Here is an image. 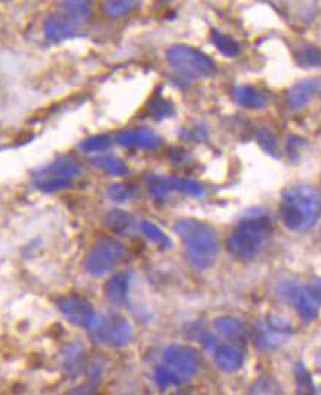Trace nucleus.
Returning <instances> with one entry per match:
<instances>
[{
    "mask_svg": "<svg viewBox=\"0 0 321 395\" xmlns=\"http://www.w3.org/2000/svg\"><path fill=\"white\" fill-rule=\"evenodd\" d=\"M280 217L289 230L304 233L321 217V196L310 185H295L283 192Z\"/></svg>",
    "mask_w": 321,
    "mask_h": 395,
    "instance_id": "1",
    "label": "nucleus"
},
{
    "mask_svg": "<svg viewBox=\"0 0 321 395\" xmlns=\"http://www.w3.org/2000/svg\"><path fill=\"white\" fill-rule=\"evenodd\" d=\"M174 232L184 245L189 262L196 270H208L216 264L220 245L211 226L195 219H182L175 223Z\"/></svg>",
    "mask_w": 321,
    "mask_h": 395,
    "instance_id": "2",
    "label": "nucleus"
},
{
    "mask_svg": "<svg viewBox=\"0 0 321 395\" xmlns=\"http://www.w3.org/2000/svg\"><path fill=\"white\" fill-rule=\"evenodd\" d=\"M271 235V221L266 215H251L237 224L227 241L229 253L242 261H251L259 255Z\"/></svg>",
    "mask_w": 321,
    "mask_h": 395,
    "instance_id": "3",
    "label": "nucleus"
},
{
    "mask_svg": "<svg viewBox=\"0 0 321 395\" xmlns=\"http://www.w3.org/2000/svg\"><path fill=\"white\" fill-rule=\"evenodd\" d=\"M166 61L175 74L184 80L207 78L216 74L217 67L202 51L189 44H174L166 51Z\"/></svg>",
    "mask_w": 321,
    "mask_h": 395,
    "instance_id": "4",
    "label": "nucleus"
},
{
    "mask_svg": "<svg viewBox=\"0 0 321 395\" xmlns=\"http://www.w3.org/2000/svg\"><path fill=\"white\" fill-rule=\"evenodd\" d=\"M80 171V164L73 157H59L35 170L33 183L42 192H55L73 185Z\"/></svg>",
    "mask_w": 321,
    "mask_h": 395,
    "instance_id": "5",
    "label": "nucleus"
},
{
    "mask_svg": "<svg viewBox=\"0 0 321 395\" xmlns=\"http://www.w3.org/2000/svg\"><path fill=\"white\" fill-rule=\"evenodd\" d=\"M89 332L92 338L98 344L115 346V348H121V346L128 345L135 337L130 321L125 317L115 313L96 316L92 326L89 328Z\"/></svg>",
    "mask_w": 321,
    "mask_h": 395,
    "instance_id": "6",
    "label": "nucleus"
},
{
    "mask_svg": "<svg viewBox=\"0 0 321 395\" xmlns=\"http://www.w3.org/2000/svg\"><path fill=\"white\" fill-rule=\"evenodd\" d=\"M162 366L168 370L173 385H183L199 372L200 360L198 353L186 345H171L165 348Z\"/></svg>",
    "mask_w": 321,
    "mask_h": 395,
    "instance_id": "7",
    "label": "nucleus"
},
{
    "mask_svg": "<svg viewBox=\"0 0 321 395\" xmlns=\"http://www.w3.org/2000/svg\"><path fill=\"white\" fill-rule=\"evenodd\" d=\"M124 245L114 237H103L94 244L86 258V270L92 276H103L124 257Z\"/></svg>",
    "mask_w": 321,
    "mask_h": 395,
    "instance_id": "8",
    "label": "nucleus"
},
{
    "mask_svg": "<svg viewBox=\"0 0 321 395\" xmlns=\"http://www.w3.org/2000/svg\"><path fill=\"white\" fill-rule=\"evenodd\" d=\"M149 194L159 202H164L173 192H182L189 196H204L205 189L200 183L171 176H150L148 178Z\"/></svg>",
    "mask_w": 321,
    "mask_h": 395,
    "instance_id": "9",
    "label": "nucleus"
},
{
    "mask_svg": "<svg viewBox=\"0 0 321 395\" xmlns=\"http://www.w3.org/2000/svg\"><path fill=\"white\" fill-rule=\"evenodd\" d=\"M58 307L69 323H73V325L80 328H85L87 330L98 316L94 313L93 305L87 301V299L76 295L61 298L58 301Z\"/></svg>",
    "mask_w": 321,
    "mask_h": 395,
    "instance_id": "10",
    "label": "nucleus"
},
{
    "mask_svg": "<svg viewBox=\"0 0 321 395\" xmlns=\"http://www.w3.org/2000/svg\"><path fill=\"white\" fill-rule=\"evenodd\" d=\"M116 142L124 148L130 149H141V151H150L157 149L162 145V139L155 131L148 127H136L128 128L118 133Z\"/></svg>",
    "mask_w": 321,
    "mask_h": 395,
    "instance_id": "11",
    "label": "nucleus"
},
{
    "mask_svg": "<svg viewBox=\"0 0 321 395\" xmlns=\"http://www.w3.org/2000/svg\"><path fill=\"white\" fill-rule=\"evenodd\" d=\"M81 28L83 27L77 26L76 22L67 19L58 12H53L44 22V35L51 43H62L68 39L77 37L81 33Z\"/></svg>",
    "mask_w": 321,
    "mask_h": 395,
    "instance_id": "12",
    "label": "nucleus"
},
{
    "mask_svg": "<svg viewBox=\"0 0 321 395\" xmlns=\"http://www.w3.org/2000/svg\"><path fill=\"white\" fill-rule=\"evenodd\" d=\"M292 304H295L296 310L304 321H313L317 319L321 308V295L310 283L308 286H300Z\"/></svg>",
    "mask_w": 321,
    "mask_h": 395,
    "instance_id": "13",
    "label": "nucleus"
},
{
    "mask_svg": "<svg viewBox=\"0 0 321 395\" xmlns=\"http://www.w3.org/2000/svg\"><path fill=\"white\" fill-rule=\"evenodd\" d=\"M132 279L133 274L130 271H121L114 274V276L103 286L105 298L114 305H125L128 303Z\"/></svg>",
    "mask_w": 321,
    "mask_h": 395,
    "instance_id": "14",
    "label": "nucleus"
},
{
    "mask_svg": "<svg viewBox=\"0 0 321 395\" xmlns=\"http://www.w3.org/2000/svg\"><path fill=\"white\" fill-rule=\"evenodd\" d=\"M320 87V83L317 78H305L300 83H296L295 86L288 92L286 102L290 111H301L308 105L314 94L317 93Z\"/></svg>",
    "mask_w": 321,
    "mask_h": 395,
    "instance_id": "15",
    "label": "nucleus"
},
{
    "mask_svg": "<svg viewBox=\"0 0 321 395\" xmlns=\"http://www.w3.org/2000/svg\"><path fill=\"white\" fill-rule=\"evenodd\" d=\"M232 96L237 105L246 108V110H263L268 103L267 94L263 90L248 85L234 86Z\"/></svg>",
    "mask_w": 321,
    "mask_h": 395,
    "instance_id": "16",
    "label": "nucleus"
},
{
    "mask_svg": "<svg viewBox=\"0 0 321 395\" xmlns=\"http://www.w3.org/2000/svg\"><path fill=\"white\" fill-rule=\"evenodd\" d=\"M56 12L85 27L93 14V5L92 0H61Z\"/></svg>",
    "mask_w": 321,
    "mask_h": 395,
    "instance_id": "17",
    "label": "nucleus"
},
{
    "mask_svg": "<svg viewBox=\"0 0 321 395\" xmlns=\"http://www.w3.org/2000/svg\"><path fill=\"white\" fill-rule=\"evenodd\" d=\"M214 358H216V364L223 372H236L237 369H241L245 362V354L239 348V346L225 344L218 345V348L214 351Z\"/></svg>",
    "mask_w": 321,
    "mask_h": 395,
    "instance_id": "18",
    "label": "nucleus"
},
{
    "mask_svg": "<svg viewBox=\"0 0 321 395\" xmlns=\"http://www.w3.org/2000/svg\"><path fill=\"white\" fill-rule=\"evenodd\" d=\"M254 339L259 350L270 351V350H276L277 346L284 344V341L288 339V335L276 332L275 329H271L267 323H264V325L263 323H258L255 326Z\"/></svg>",
    "mask_w": 321,
    "mask_h": 395,
    "instance_id": "19",
    "label": "nucleus"
},
{
    "mask_svg": "<svg viewBox=\"0 0 321 395\" xmlns=\"http://www.w3.org/2000/svg\"><path fill=\"white\" fill-rule=\"evenodd\" d=\"M86 353L78 344H69L64 350V367L71 376H80L86 369Z\"/></svg>",
    "mask_w": 321,
    "mask_h": 395,
    "instance_id": "20",
    "label": "nucleus"
},
{
    "mask_svg": "<svg viewBox=\"0 0 321 395\" xmlns=\"http://www.w3.org/2000/svg\"><path fill=\"white\" fill-rule=\"evenodd\" d=\"M214 325H216L218 333H221L224 338L232 341H243L248 335L246 326L236 317H229V316L218 317Z\"/></svg>",
    "mask_w": 321,
    "mask_h": 395,
    "instance_id": "21",
    "label": "nucleus"
},
{
    "mask_svg": "<svg viewBox=\"0 0 321 395\" xmlns=\"http://www.w3.org/2000/svg\"><path fill=\"white\" fill-rule=\"evenodd\" d=\"M105 224L114 233L123 235V233H127L128 230L133 229L135 217L132 214H128L127 211L112 210L105 215Z\"/></svg>",
    "mask_w": 321,
    "mask_h": 395,
    "instance_id": "22",
    "label": "nucleus"
},
{
    "mask_svg": "<svg viewBox=\"0 0 321 395\" xmlns=\"http://www.w3.org/2000/svg\"><path fill=\"white\" fill-rule=\"evenodd\" d=\"M92 164L110 176L121 177L128 173L125 162L120 158L114 157V155H106V153L96 155V157L92 158Z\"/></svg>",
    "mask_w": 321,
    "mask_h": 395,
    "instance_id": "23",
    "label": "nucleus"
},
{
    "mask_svg": "<svg viewBox=\"0 0 321 395\" xmlns=\"http://www.w3.org/2000/svg\"><path fill=\"white\" fill-rule=\"evenodd\" d=\"M211 42L217 47L218 52L227 58H234L241 53V46L230 35L224 34L218 30L211 31Z\"/></svg>",
    "mask_w": 321,
    "mask_h": 395,
    "instance_id": "24",
    "label": "nucleus"
},
{
    "mask_svg": "<svg viewBox=\"0 0 321 395\" xmlns=\"http://www.w3.org/2000/svg\"><path fill=\"white\" fill-rule=\"evenodd\" d=\"M140 0H102V9L110 18L118 19L128 15Z\"/></svg>",
    "mask_w": 321,
    "mask_h": 395,
    "instance_id": "25",
    "label": "nucleus"
},
{
    "mask_svg": "<svg viewBox=\"0 0 321 395\" xmlns=\"http://www.w3.org/2000/svg\"><path fill=\"white\" fill-rule=\"evenodd\" d=\"M146 112L153 119H158V121H161V119L173 117L175 110L168 99H165V98L159 96V94H157V96H153L149 101V103L146 106Z\"/></svg>",
    "mask_w": 321,
    "mask_h": 395,
    "instance_id": "26",
    "label": "nucleus"
},
{
    "mask_svg": "<svg viewBox=\"0 0 321 395\" xmlns=\"http://www.w3.org/2000/svg\"><path fill=\"white\" fill-rule=\"evenodd\" d=\"M140 230L146 236L148 241L152 244H155L164 249L171 246V239L166 236L157 224H153L150 221H141L140 223Z\"/></svg>",
    "mask_w": 321,
    "mask_h": 395,
    "instance_id": "27",
    "label": "nucleus"
},
{
    "mask_svg": "<svg viewBox=\"0 0 321 395\" xmlns=\"http://www.w3.org/2000/svg\"><path fill=\"white\" fill-rule=\"evenodd\" d=\"M139 190L136 186L128 185V183H112L110 185L108 190H106V195L110 199L115 202H127L132 201L137 196Z\"/></svg>",
    "mask_w": 321,
    "mask_h": 395,
    "instance_id": "28",
    "label": "nucleus"
},
{
    "mask_svg": "<svg viewBox=\"0 0 321 395\" xmlns=\"http://www.w3.org/2000/svg\"><path fill=\"white\" fill-rule=\"evenodd\" d=\"M112 145V139L110 135H94L80 143V149L87 153H98L103 152Z\"/></svg>",
    "mask_w": 321,
    "mask_h": 395,
    "instance_id": "29",
    "label": "nucleus"
},
{
    "mask_svg": "<svg viewBox=\"0 0 321 395\" xmlns=\"http://www.w3.org/2000/svg\"><path fill=\"white\" fill-rule=\"evenodd\" d=\"M296 62L305 68L321 65V49L317 46H304L296 53Z\"/></svg>",
    "mask_w": 321,
    "mask_h": 395,
    "instance_id": "30",
    "label": "nucleus"
},
{
    "mask_svg": "<svg viewBox=\"0 0 321 395\" xmlns=\"http://www.w3.org/2000/svg\"><path fill=\"white\" fill-rule=\"evenodd\" d=\"M257 142H258V145L263 148L268 155L279 158L280 152H279L277 139L268 128H259L257 131Z\"/></svg>",
    "mask_w": 321,
    "mask_h": 395,
    "instance_id": "31",
    "label": "nucleus"
},
{
    "mask_svg": "<svg viewBox=\"0 0 321 395\" xmlns=\"http://www.w3.org/2000/svg\"><path fill=\"white\" fill-rule=\"evenodd\" d=\"M295 376H296V384H298L300 392H308V394L315 392V387H314L311 373L308 372L304 364H296L295 366Z\"/></svg>",
    "mask_w": 321,
    "mask_h": 395,
    "instance_id": "32",
    "label": "nucleus"
},
{
    "mask_svg": "<svg viewBox=\"0 0 321 395\" xmlns=\"http://www.w3.org/2000/svg\"><path fill=\"white\" fill-rule=\"evenodd\" d=\"M267 325L271 328V329H275L276 332L279 333H283V335H289L292 333V321L289 320L288 316H283V314H279V313H272L267 317Z\"/></svg>",
    "mask_w": 321,
    "mask_h": 395,
    "instance_id": "33",
    "label": "nucleus"
},
{
    "mask_svg": "<svg viewBox=\"0 0 321 395\" xmlns=\"http://www.w3.org/2000/svg\"><path fill=\"white\" fill-rule=\"evenodd\" d=\"M276 389H279V385L276 384V380L270 376L261 378L252 387V392L255 394H275L277 392Z\"/></svg>",
    "mask_w": 321,
    "mask_h": 395,
    "instance_id": "34",
    "label": "nucleus"
},
{
    "mask_svg": "<svg viewBox=\"0 0 321 395\" xmlns=\"http://www.w3.org/2000/svg\"><path fill=\"white\" fill-rule=\"evenodd\" d=\"M153 379H155V382L158 384L159 388L165 389V388H168L173 385V379L168 373V370H166L162 364H159L157 369H155V372H153Z\"/></svg>",
    "mask_w": 321,
    "mask_h": 395,
    "instance_id": "35",
    "label": "nucleus"
},
{
    "mask_svg": "<svg viewBox=\"0 0 321 395\" xmlns=\"http://www.w3.org/2000/svg\"><path fill=\"white\" fill-rule=\"evenodd\" d=\"M200 341H202V345H204L205 348L209 350V351H216V350L218 348V341H217V338L214 337V335L209 333V332H205L204 335H202Z\"/></svg>",
    "mask_w": 321,
    "mask_h": 395,
    "instance_id": "36",
    "label": "nucleus"
},
{
    "mask_svg": "<svg viewBox=\"0 0 321 395\" xmlns=\"http://www.w3.org/2000/svg\"><path fill=\"white\" fill-rule=\"evenodd\" d=\"M187 137L199 142V140H202V139H205V137H207V133H205V130H202V128H193V130H190V131H189Z\"/></svg>",
    "mask_w": 321,
    "mask_h": 395,
    "instance_id": "37",
    "label": "nucleus"
},
{
    "mask_svg": "<svg viewBox=\"0 0 321 395\" xmlns=\"http://www.w3.org/2000/svg\"><path fill=\"white\" fill-rule=\"evenodd\" d=\"M317 363L318 366H321V350L317 353Z\"/></svg>",
    "mask_w": 321,
    "mask_h": 395,
    "instance_id": "38",
    "label": "nucleus"
}]
</instances>
